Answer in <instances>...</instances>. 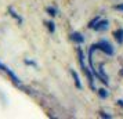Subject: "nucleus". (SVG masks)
Masks as SVG:
<instances>
[{"mask_svg": "<svg viewBox=\"0 0 123 119\" xmlns=\"http://www.w3.org/2000/svg\"><path fill=\"white\" fill-rule=\"evenodd\" d=\"M46 13H47L49 15H51V17H57V15H58V10L54 8V7H47V8H46Z\"/></svg>", "mask_w": 123, "mask_h": 119, "instance_id": "nucleus-10", "label": "nucleus"}, {"mask_svg": "<svg viewBox=\"0 0 123 119\" xmlns=\"http://www.w3.org/2000/svg\"><path fill=\"white\" fill-rule=\"evenodd\" d=\"M25 64H26V65H32V67H36V63H35V61H31V60H25Z\"/></svg>", "mask_w": 123, "mask_h": 119, "instance_id": "nucleus-15", "label": "nucleus"}, {"mask_svg": "<svg viewBox=\"0 0 123 119\" xmlns=\"http://www.w3.org/2000/svg\"><path fill=\"white\" fill-rule=\"evenodd\" d=\"M113 8H115V10H119V11H123V3L122 4H116Z\"/></svg>", "mask_w": 123, "mask_h": 119, "instance_id": "nucleus-16", "label": "nucleus"}, {"mask_svg": "<svg viewBox=\"0 0 123 119\" xmlns=\"http://www.w3.org/2000/svg\"><path fill=\"white\" fill-rule=\"evenodd\" d=\"M97 94H98V97H100V98L105 100L106 97L109 96V91L106 90V89H102V87H101V89H97Z\"/></svg>", "mask_w": 123, "mask_h": 119, "instance_id": "nucleus-9", "label": "nucleus"}, {"mask_svg": "<svg viewBox=\"0 0 123 119\" xmlns=\"http://www.w3.org/2000/svg\"><path fill=\"white\" fill-rule=\"evenodd\" d=\"M119 76H122V78H123V68L119 71Z\"/></svg>", "mask_w": 123, "mask_h": 119, "instance_id": "nucleus-19", "label": "nucleus"}, {"mask_svg": "<svg viewBox=\"0 0 123 119\" xmlns=\"http://www.w3.org/2000/svg\"><path fill=\"white\" fill-rule=\"evenodd\" d=\"M71 75H72V78H73L75 86L78 87L79 90H82V89H83V85H82V82H80V79H79V75L76 74V71H75V69H71Z\"/></svg>", "mask_w": 123, "mask_h": 119, "instance_id": "nucleus-7", "label": "nucleus"}, {"mask_svg": "<svg viewBox=\"0 0 123 119\" xmlns=\"http://www.w3.org/2000/svg\"><path fill=\"white\" fill-rule=\"evenodd\" d=\"M108 26H109V21H108V19H102V18H101L100 21H98V22L93 26V29H94L95 32H104V31H106V29H108Z\"/></svg>", "mask_w": 123, "mask_h": 119, "instance_id": "nucleus-3", "label": "nucleus"}, {"mask_svg": "<svg viewBox=\"0 0 123 119\" xmlns=\"http://www.w3.org/2000/svg\"><path fill=\"white\" fill-rule=\"evenodd\" d=\"M100 19H101V17H100V15H97V17H94V18H93V19H91V21L89 22V25H87V28H89V29H93V26H94V25H95L97 22H98Z\"/></svg>", "mask_w": 123, "mask_h": 119, "instance_id": "nucleus-11", "label": "nucleus"}, {"mask_svg": "<svg viewBox=\"0 0 123 119\" xmlns=\"http://www.w3.org/2000/svg\"><path fill=\"white\" fill-rule=\"evenodd\" d=\"M97 49H98L100 51H102L105 56L112 57L113 54H115V50H113L112 44L108 42V40H100V42L97 43Z\"/></svg>", "mask_w": 123, "mask_h": 119, "instance_id": "nucleus-1", "label": "nucleus"}, {"mask_svg": "<svg viewBox=\"0 0 123 119\" xmlns=\"http://www.w3.org/2000/svg\"><path fill=\"white\" fill-rule=\"evenodd\" d=\"M98 116H101V118H104V119H111L112 118L111 113L105 112V111H98Z\"/></svg>", "mask_w": 123, "mask_h": 119, "instance_id": "nucleus-13", "label": "nucleus"}, {"mask_svg": "<svg viewBox=\"0 0 123 119\" xmlns=\"http://www.w3.org/2000/svg\"><path fill=\"white\" fill-rule=\"evenodd\" d=\"M98 72H100V75L102 76V78H104V79L108 80V75L105 74V71H104V68H102V65H100V68H98ZM108 82H109V80H108Z\"/></svg>", "mask_w": 123, "mask_h": 119, "instance_id": "nucleus-14", "label": "nucleus"}, {"mask_svg": "<svg viewBox=\"0 0 123 119\" xmlns=\"http://www.w3.org/2000/svg\"><path fill=\"white\" fill-rule=\"evenodd\" d=\"M4 72H6V74L8 75V76H10V79L12 80V83H14V85H17V86L21 85V80H19V78H18L17 75L14 74V72H12V69L6 68V71H4Z\"/></svg>", "mask_w": 123, "mask_h": 119, "instance_id": "nucleus-5", "label": "nucleus"}, {"mask_svg": "<svg viewBox=\"0 0 123 119\" xmlns=\"http://www.w3.org/2000/svg\"><path fill=\"white\" fill-rule=\"evenodd\" d=\"M112 35H113L117 44H123V28H117Z\"/></svg>", "mask_w": 123, "mask_h": 119, "instance_id": "nucleus-6", "label": "nucleus"}, {"mask_svg": "<svg viewBox=\"0 0 123 119\" xmlns=\"http://www.w3.org/2000/svg\"><path fill=\"white\" fill-rule=\"evenodd\" d=\"M71 39L76 43V44H82V43H84V36L80 32H73V33H71Z\"/></svg>", "mask_w": 123, "mask_h": 119, "instance_id": "nucleus-4", "label": "nucleus"}, {"mask_svg": "<svg viewBox=\"0 0 123 119\" xmlns=\"http://www.w3.org/2000/svg\"><path fill=\"white\" fill-rule=\"evenodd\" d=\"M6 68H7L6 65H3V64L0 63V71H6Z\"/></svg>", "mask_w": 123, "mask_h": 119, "instance_id": "nucleus-17", "label": "nucleus"}, {"mask_svg": "<svg viewBox=\"0 0 123 119\" xmlns=\"http://www.w3.org/2000/svg\"><path fill=\"white\" fill-rule=\"evenodd\" d=\"M116 104H117V105H120V107H123V100H117Z\"/></svg>", "mask_w": 123, "mask_h": 119, "instance_id": "nucleus-18", "label": "nucleus"}, {"mask_svg": "<svg viewBox=\"0 0 123 119\" xmlns=\"http://www.w3.org/2000/svg\"><path fill=\"white\" fill-rule=\"evenodd\" d=\"M46 25H47V28H49V32H50V33H54V31H55V25H54V22H53V21H47Z\"/></svg>", "mask_w": 123, "mask_h": 119, "instance_id": "nucleus-12", "label": "nucleus"}, {"mask_svg": "<svg viewBox=\"0 0 123 119\" xmlns=\"http://www.w3.org/2000/svg\"><path fill=\"white\" fill-rule=\"evenodd\" d=\"M8 13H10V15H11L12 18H15V19H17V22L19 24V25L22 24V18H21V17H19V15L17 14V13H15L14 7H8Z\"/></svg>", "mask_w": 123, "mask_h": 119, "instance_id": "nucleus-8", "label": "nucleus"}, {"mask_svg": "<svg viewBox=\"0 0 123 119\" xmlns=\"http://www.w3.org/2000/svg\"><path fill=\"white\" fill-rule=\"evenodd\" d=\"M82 68V71H83V74L86 75V78H87V80H89V86L91 90L97 91V89L94 87V74H93V71H91V68L90 67H86V65H83V67H80Z\"/></svg>", "mask_w": 123, "mask_h": 119, "instance_id": "nucleus-2", "label": "nucleus"}]
</instances>
